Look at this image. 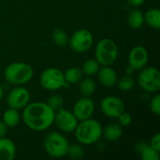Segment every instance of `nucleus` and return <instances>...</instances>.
I'll use <instances>...</instances> for the list:
<instances>
[{
    "label": "nucleus",
    "mask_w": 160,
    "mask_h": 160,
    "mask_svg": "<svg viewBox=\"0 0 160 160\" xmlns=\"http://www.w3.org/2000/svg\"><path fill=\"white\" fill-rule=\"evenodd\" d=\"M7 132H8V126L2 120H0V138L6 137Z\"/></svg>",
    "instance_id": "7c9ffc66"
},
{
    "label": "nucleus",
    "mask_w": 160,
    "mask_h": 160,
    "mask_svg": "<svg viewBox=\"0 0 160 160\" xmlns=\"http://www.w3.org/2000/svg\"><path fill=\"white\" fill-rule=\"evenodd\" d=\"M95 112V103L90 97H82L76 101L73 107V114L78 121H82L92 117Z\"/></svg>",
    "instance_id": "ddd939ff"
},
{
    "label": "nucleus",
    "mask_w": 160,
    "mask_h": 160,
    "mask_svg": "<svg viewBox=\"0 0 160 160\" xmlns=\"http://www.w3.org/2000/svg\"><path fill=\"white\" fill-rule=\"evenodd\" d=\"M68 36L66 33V31H64L63 29L57 28L55 30H53L52 34V42L59 46V47H65L66 45L68 44Z\"/></svg>",
    "instance_id": "5701e85b"
},
{
    "label": "nucleus",
    "mask_w": 160,
    "mask_h": 160,
    "mask_svg": "<svg viewBox=\"0 0 160 160\" xmlns=\"http://www.w3.org/2000/svg\"><path fill=\"white\" fill-rule=\"evenodd\" d=\"M128 23L132 29L142 28L144 23L143 13L138 8H134L130 10L128 15Z\"/></svg>",
    "instance_id": "a211bd4d"
},
{
    "label": "nucleus",
    "mask_w": 160,
    "mask_h": 160,
    "mask_svg": "<svg viewBox=\"0 0 160 160\" xmlns=\"http://www.w3.org/2000/svg\"><path fill=\"white\" fill-rule=\"evenodd\" d=\"M149 145H150L152 148H154L156 151L160 152V134L159 133L155 134V135L151 138Z\"/></svg>",
    "instance_id": "c756f323"
},
{
    "label": "nucleus",
    "mask_w": 160,
    "mask_h": 160,
    "mask_svg": "<svg viewBox=\"0 0 160 160\" xmlns=\"http://www.w3.org/2000/svg\"><path fill=\"white\" fill-rule=\"evenodd\" d=\"M54 112L58 111L59 109L63 108L64 105V98L61 95L58 94H53L49 97L46 102Z\"/></svg>",
    "instance_id": "bb28decb"
},
{
    "label": "nucleus",
    "mask_w": 160,
    "mask_h": 160,
    "mask_svg": "<svg viewBox=\"0 0 160 160\" xmlns=\"http://www.w3.org/2000/svg\"><path fill=\"white\" fill-rule=\"evenodd\" d=\"M138 152L141 155L142 160H158L159 159V152L156 151L152 148L148 143L145 142H139L136 146Z\"/></svg>",
    "instance_id": "f3484780"
},
{
    "label": "nucleus",
    "mask_w": 160,
    "mask_h": 160,
    "mask_svg": "<svg viewBox=\"0 0 160 160\" xmlns=\"http://www.w3.org/2000/svg\"><path fill=\"white\" fill-rule=\"evenodd\" d=\"M117 119H118V124L120 126H122L123 128L128 127L132 123V117H131V115L129 113L126 112H124L122 114H120L117 117Z\"/></svg>",
    "instance_id": "c85d7f7f"
},
{
    "label": "nucleus",
    "mask_w": 160,
    "mask_h": 160,
    "mask_svg": "<svg viewBox=\"0 0 160 160\" xmlns=\"http://www.w3.org/2000/svg\"><path fill=\"white\" fill-rule=\"evenodd\" d=\"M21 120V115L18 110L13 108H8L3 113V122L8 126V128H14L16 127Z\"/></svg>",
    "instance_id": "aec40b11"
},
{
    "label": "nucleus",
    "mask_w": 160,
    "mask_h": 160,
    "mask_svg": "<svg viewBox=\"0 0 160 160\" xmlns=\"http://www.w3.org/2000/svg\"><path fill=\"white\" fill-rule=\"evenodd\" d=\"M103 128L101 124L93 118H88L78 123L74 133L79 143L83 145H91L98 142L102 136Z\"/></svg>",
    "instance_id": "f03ea898"
},
{
    "label": "nucleus",
    "mask_w": 160,
    "mask_h": 160,
    "mask_svg": "<svg viewBox=\"0 0 160 160\" xmlns=\"http://www.w3.org/2000/svg\"><path fill=\"white\" fill-rule=\"evenodd\" d=\"M53 124H55L59 130L66 133H70L74 132L78 125V119L75 117L72 112L61 108L55 112Z\"/></svg>",
    "instance_id": "1a4fd4ad"
},
{
    "label": "nucleus",
    "mask_w": 160,
    "mask_h": 160,
    "mask_svg": "<svg viewBox=\"0 0 160 160\" xmlns=\"http://www.w3.org/2000/svg\"><path fill=\"white\" fill-rule=\"evenodd\" d=\"M39 82L42 88L48 91H56L68 84L63 71L56 68H49L45 69L40 75Z\"/></svg>",
    "instance_id": "0eeeda50"
},
{
    "label": "nucleus",
    "mask_w": 160,
    "mask_h": 160,
    "mask_svg": "<svg viewBox=\"0 0 160 160\" xmlns=\"http://www.w3.org/2000/svg\"><path fill=\"white\" fill-rule=\"evenodd\" d=\"M67 156H68L71 159H81L84 157V149L81 145V143H73L69 144L67 152Z\"/></svg>",
    "instance_id": "a878e982"
},
{
    "label": "nucleus",
    "mask_w": 160,
    "mask_h": 160,
    "mask_svg": "<svg viewBox=\"0 0 160 160\" xmlns=\"http://www.w3.org/2000/svg\"><path fill=\"white\" fill-rule=\"evenodd\" d=\"M100 68V65L96 59H88L87 61L84 62L82 68V71L83 75H86L88 77L96 75Z\"/></svg>",
    "instance_id": "393cba45"
},
{
    "label": "nucleus",
    "mask_w": 160,
    "mask_h": 160,
    "mask_svg": "<svg viewBox=\"0 0 160 160\" xmlns=\"http://www.w3.org/2000/svg\"><path fill=\"white\" fill-rule=\"evenodd\" d=\"M16 157L15 143L6 137L0 138V160H13Z\"/></svg>",
    "instance_id": "2eb2a0df"
},
{
    "label": "nucleus",
    "mask_w": 160,
    "mask_h": 160,
    "mask_svg": "<svg viewBox=\"0 0 160 160\" xmlns=\"http://www.w3.org/2000/svg\"><path fill=\"white\" fill-rule=\"evenodd\" d=\"M94 43L93 34L87 29H79L75 31L70 38H68V44L71 50L75 52H85L89 51Z\"/></svg>",
    "instance_id": "6e6552de"
},
{
    "label": "nucleus",
    "mask_w": 160,
    "mask_h": 160,
    "mask_svg": "<svg viewBox=\"0 0 160 160\" xmlns=\"http://www.w3.org/2000/svg\"><path fill=\"white\" fill-rule=\"evenodd\" d=\"M80 91L84 97L92 96L96 91V82L91 78H82L80 82Z\"/></svg>",
    "instance_id": "4be33fe9"
},
{
    "label": "nucleus",
    "mask_w": 160,
    "mask_h": 160,
    "mask_svg": "<svg viewBox=\"0 0 160 160\" xmlns=\"http://www.w3.org/2000/svg\"><path fill=\"white\" fill-rule=\"evenodd\" d=\"M134 71H135V70H134L130 66H128V67L126 68V74H128V75H131Z\"/></svg>",
    "instance_id": "473e14b6"
},
{
    "label": "nucleus",
    "mask_w": 160,
    "mask_h": 160,
    "mask_svg": "<svg viewBox=\"0 0 160 160\" xmlns=\"http://www.w3.org/2000/svg\"><path fill=\"white\" fill-rule=\"evenodd\" d=\"M64 76H65L66 82L68 84H74V83H78L82 79L83 73L82 71V68L72 67L65 71Z\"/></svg>",
    "instance_id": "412c9836"
},
{
    "label": "nucleus",
    "mask_w": 160,
    "mask_h": 160,
    "mask_svg": "<svg viewBox=\"0 0 160 160\" xmlns=\"http://www.w3.org/2000/svg\"><path fill=\"white\" fill-rule=\"evenodd\" d=\"M116 83H117V87L119 88V90L123 92H128L133 89L135 85V80L132 78L131 75L125 74L121 76L119 79H117Z\"/></svg>",
    "instance_id": "b1692460"
},
{
    "label": "nucleus",
    "mask_w": 160,
    "mask_h": 160,
    "mask_svg": "<svg viewBox=\"0 0 160 160\" xmlns=\"http://www.w3.org/2000/svg\"><path fill=\"white\" fill-rule=\"evenodd\" d=\"M98 82L105 87H113L117 82V73L111 66H102L99 68L98 73Z\"/></svg>",
    "instance_id": "4468645a"
},
{
    "label": "nucleus",
    "mask_w": 160,
    "mask_h": 160,
    "mask_svg": "<svg viewBox=\"0 0 160 160\" xmlns=\"http://www.w3.org/2000/svg\"><path fill=\"white\" fill-rule=\"evenodd\" d=\"M102 135L109 142H116L123 135V127L117 123H112L106 126L102 130Z\"/></svg>",
    "instance_id": "dca6fc26"
},
{
    "label": "nucleus",
    "mask_w": 160,
    "mask_h": 160,
    "mask_svg": "<svg viewBox=\"0 0 160 160\" xmlns=\"http://www.w3.org/2000/svg\"><path fill=\"white\" fill-rule=\"evenodd\" d=\"M100 110L109 118H117L125 112V103L115 96L105 97L100 102Z\"/></svg>",
    "instance_id": "9d476101"
},
{
    "label": "nucleus",
    "mask_w": 160,
    "mask_h": 160,
    "mask_svg": "<svg viewBox=\"0 0 160 160\" xmlns=\"http://www.w3.org/2000/svg\"><path fill=\"white\" fill-rule=\"evenodd\" d=\"M55 112L45 102L28 103L22 111V120L25 126L34 131L48 129L54 120Z\"/></svg>",
    "instance_id": "f257e3e1"
},
{
    "label": "nucleus",
    "mask_w": 160,
    "mask_h": 160,
    "mask_svg": "<svg viewBox=\"0 0 160 160\" xmlns=\"http://www.w3.org/2000/svg\"><path fill=\"white\" fill-rule=\"evenodd\" d=\"M30 100V93L25 87L18 86L13 88L7 97V104L8 108L16 110L23 109Z\"/></svg>",
    "instance_id": "9b49d317"
},
{
    "label": "nucleus",
    "mask_w": 160,
    "mask_h": 160,
    "mask_svg": "<svg viewBox=\"0 0 160 160\" xmlns=\"http://www.w3.org/2000/svg\"><path fill=\"white\" fill-rule=\"evenodd\" d=\"M118 46L111 38L100 39L95 48V59L100 66H112L118 57Z\"/></svg>",
    "instance_id": "20e7f679"
},
{
    "label": "nucleus",
    "mask_w": 160,
    "mask_h": 160,
    "mask_svg": "<svg viewBox=\"0 0 160 160\" xmlns=\"http://www.w3.org/2000/svg\"><path fill=\"white\" fill-rule=\"evenodd\" d=\"M149 107H150V110L151 112L158 116L160 114V96L158 94H157L150 101V104H149Z\"/></svg>",
    "instance_id": "cd10ccee"
},
{
    "label": "nucleus",
    "mask_w": 160,
    "mask_h": 160,
    "mask_svg": "<svg viewBox=\"0 0 160 160\" xmlns=\"http://www.w3.org/2000/svg\"><path fill=\"white\" fill-rule=\"evenodd\" d=\"M3 96H4V90H3L2 85L0 84V101H1V100H2V98H3Z\"/></svg>",
    "instance_id": "72a5a7b5"
},
{
    "label": "nucleus",
    "mask_w": 160,
    "mask_h": 160,
    "mask_svg": "<svg viewBox=\"0 0 160 160\" xmlns=\"http://www.w3.org/2000/svg\"><path fill=\"white\" fill-rule=\"evenodd\" d=\"M128 3L131 6H134V7H139V6H142L145 0H127Z\"/></svg>",
    "instance_id": "2f4dec72"
},
{
    "label": "nucleus",
    "mask_w": 160,
    "mask_h": 160,
    "mask_svg": "<svg viewBox=\"0 0 160 160\" xmlns=\"http://www.w3.org/2000/svg\"><path fill=\"white\" fill-rule=\"evenodd\" d=\"M45 152L52 158H60L67 156L69 142L68 139L59 132L48 133L43 142Z\"/></svg>",
    "instance_id": "39448f33"
},
{
    "label": "nucleus",
    "mask_w": 160,
    "mask_h": 160,
    "mask_svg": "<svg viewBox=\"0 0 160 160\" xmlns=\"http://www.w3.org/2000/svg\"><path fill=\"white\" fill-rule=\"evenodd\" d=\"M138 83L147 93H158L160 89L159 70L154 67L143 68L138 75Z\"/></svg>",
    "instance_id": "423d86ee"
},
{
    "label": "nucleus",
    "mask_w": 160,
    "mask_h": 160,
    "mask_svg": "<svg viewBox=\"0 0 160 160\" xmlns=\"http://www.w3.org/2000/svg\"><path fill=\"white\" fill-rule=\"evenodd\" d=\"M5 79L11 84L22 85L30 82L34 76L33 68L23 62L9 64L4 70Z\"/></svg>",
    "instance_id": "7ed1b4c3"
},
{
    "label": "nucleus",
    "mask_w": 160,
    "mask_h": 160,
    "mask_svg": "<svg viewBox=\"0 0 160 160\" xmlns=\"http://www.w3.org/2000/svg\"><path fill=\"white\" fill-rule=\"evenodd\" d=\"M149 60V54L147 50L141 45L133 47L128 57V66H130L134 70H141L146 67Z\"/></svg>",
    "instance_id": "f8f14e48"
},
{
    "label": "nucleus",
    "mask_w": 160,
    "mask_h": 160,
    "mask_svg": "<svg viewBox=\"0 0 160 160\" xmlns=\"http://www.w3.org/2000/svg\"><path fill=\"white\" fill-rule=\"evenodd\" d=\"M144 15V22L151 28L158 30L160 28V9L158 8H153L148 9Z\"/></svg>",
    "instance_id": "6ab92c4d"
}]
</instances>
